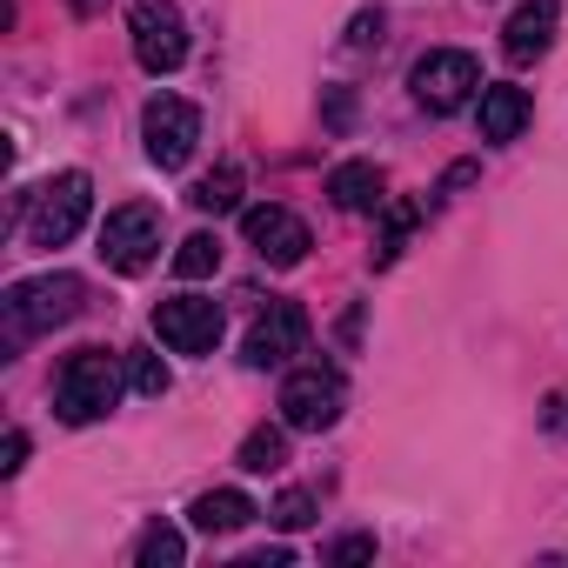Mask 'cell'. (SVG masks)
Returning <instances> with one entry per match:
<instances>
[{"instance_id": "obj_8", "label": "cell", "mask_w": 568, "mask_h": 568, "mask_svg": "<svg viewBox=\"0 0 568 568\" xmlns=\"http://www.w3.org/2000/svg\"><path fill=\"white\" fill-rule=\"evenodd\" d=\"M408 88H415V101H422L428 114H455V108L481 88V68H475V54H462V48H435V54L415 61Z\"/></svg>"}, {"instance_id": "obj_5", "label": "cell", "mask_w": 568, "mask_h": 568, "mask_svg": "<svg viewBox=\"0 0 568 568\" xmlns=\"http://www.w3.org/2000/svg\"><path fill=\"white\" fill-rule=\"evenodd\" d=\"M128 34H134V61L148 74H174L187 61V21L174 0H134L128 8Z\"/></svg>"}, {"instance_id": "obj_3", "label": "cell", "mask_w": 568, "mask_h": 568, "mask_svg": "<svg viewBox=\"0 0 568 568\" xmlns=\"http://www.w3.org/2000/svg\"><path fill=\"white\" fill-rule=\"evenodd\" d=\"M88 214H94V181H88L81 168H68V174H54V181L34 194V207H28V241H34V247H68V241L88 227Z\"/></svg>"}, {"instance_id": "obj_23", "label": "cell", "mask_w": 568, "mask_h": 568, "mask_svg": "<svg viewBox=\"0 0 568 568\" xmlns=\"http://www.w3.org/2000/svg\"><path fill=\"white\" fill-rule=\"evenodd\" d=\"M368 555H375V535H348L328 548V561H368Z\"/></svg>"}, {"instance_id": "obj_19", "label": "cell", "mask_w": 568, "mask_h": 568, "mask_svg": "<svg viewBox=\"0 0 568 568\" xmlns=\"http://www.w3.org/2000/svg\"><path fill=\"white\" fill-rule=\"evenodd\" d=\"M181 555H187V541H181V528H168V521H154V528L141 535V548H134L141 568H181Z\"/></svg>"}, {"instance_id": "obj_28", "label": "cell", "mask_w": 568, "mask_h": 568, "mask_svg": "<svg viewBox=\"0 0 568 568\" xmlns=\"http://www.w3.org/2000/svg\"><path fill=\"white\" fill-rule=\"evenodd\" d=\"M108 8V0H74V14H101Z\"/></svg>"}, {"instance_id": "obj_16", "label": "cell", "mask_w": 568, "mask_h": 568, "mask_svg": "<svg viewBox=\"0 0 568 568\" xmlns=\"http://www.w3.org/2000/svg\"><path fill=\"white\" fill-rule=\"evenodd\" d=\"M415 221H422V207L415 201H382V234H375V267H395L402 261V247H408V234H415Z\"/></svg>"}, {"instance_id": "obj_6", "label": "cell", "mask_w": 568, "mask_h": 568, "mask_svg": "<svg viewBox=\"0 0 568 568\" xmlns=\"http://www.w3.org/2000/svg\"><path fill=\"white\" fill-rule=\"evenodd\" d=\"M114 274H148L154 261H161V214L154 207H141V201H128V207H114L108 221H101V247H94Z\"/></svg>"}, {"instance_id": "obj_27", "label": "cell", "mask_w": 568, "mask_h": 568, "mask_svg": "<svg viewBox=\"0 0 568 568\" xmlns=\"http://www.w3.org/2000/svg\"><path fill=\"white\" fill-rule=\"evenodd\" d=\"M368 41H382V14H355V28H348V48H368Z\"/></svg>"}, {"instance_id": "obj_2", "label": "cell", "mask_w": 568, "mask_h": 568, "mask_svg": "<svg viewBox=\"0 0 568 568\" xmlns=\"http://www.w3.org/2000/svg\"><path fill=\"white\" fill-rule=\"evenodd\" d=\"M81 302H88L81 274H34V281H14L0 308H8V335L28 342V335H54V328H68V322L81 315Z\"/></svg>"}, {"instance_id": "obj_12", "label": "cell", "mask_w": 568, "mask_h": 568, "mask_svg": "<svg viewBox=\"0 0 568 568\" xmlns=\"http://www.w3.org/2000/svg\"><path fill=\"white\" fill-rule=\"evenodd\" d=\"M555 21H561L555 0H521V8L508 14V28H501V54H508L515 68L541 61V54H548V41H555Z\"/></svg>"}, {"instance_id": "obj_18", "label": "cell", "mask_w": 568, "mask_h": 568, "mask_svg": "<svg viewBox=\"0 0 568 568\" xmlns=\"http://www.w3.org/2000/svg\"><path fill=\"white\" fill-rule=\"evenodd\" d=\"M247 475H274L281 462H288V435H281V428H254L247 442H241V455H234Z\"/></svg>"}, {"instance_id": "obj_21", "label": "cell", "mask_w": 568, "mask_h": 568, "mask_svg": "<svg viewBox=\"0 0 568 568\" xmlns=\"http://www.w3.org/2000/svg\"><path fill=\"white\" fill-rule=\"evenodd\" d=\"M134 395H141V402H161V395H168V362L148 355V348L134 355Z\"/></svg>"}, {"instance_id": "obj_10", "label": "cell", "mask_w": 568, "mask_h": 568, "mask_svg": "<svg viewBox=\"0 0 568 568\" xmlns=\"http://www.w3.org/2000/svg\"><path fill=\"white\" fill-rule=\"evenodd\" d=\"M241 234H247V247H254L267 267H295V261L315 247V241H308V221L288 214V207H274V201H267V207H247V214H241Z\"/></svg>"}, {"instance_id": "obj_14", "label": "cell", "mask_w": 568, "mask_h": 568, "mask_svg": "<svg viewBox=\"0 0 568 568\" xmlns=\"http://www.w3.org/2000/svg\"><path fill=\"white\" fill-rule=\"evenodd\" d=\"M254 515H261V508H254L241 488H207V495H194V508H187V521H194L201 535H241Z\"/></svg>"}, {"instance_id": "obj_22", "label": "cell", "mask_w": 568, "mask_h": 568, "mask_svg": "<svg viewBox=\"0 0 568 568\" xmlns=\"http://www.w3.org/2000/svg\"><path fill=\"white\" fill-rule=\"evenodd\" d=\"M315 521V495H302V488H288L274 501V528H308Z\"/></svg>"}, {"instance_id": "obj_11", "label": "cell", "mask_w": 568, "mask_h": 568, "mask_svg": "<svg viewBox=\"0 0 568 568\" xmlns=\"http://www.w3.org/2000/svg\"><path fill=\"white\" fill-rule=\"evenodd\" d=\"M302 342H308V315L295 308V302H267V315L247 328V342H241V362L247 368H281L288 355H302Z\"/></svg>"}, {"instance_id": "obj_13", "label": "cell", "mask_w": 568, "mask_h": 568, "mask_svg": "<svg viewBox=\"0 0 568 568\" xmlns=\"http://www.w3.org/2000/svg\"><path fill=\"white\" fill-rule=\"evenodd\" d=\"M328 201H335L342 214H375V207L388 201V174H382L375 161H342V168L328 174Z\"/></svg>"}, {"instance_id": "obj_20", "label": "cell", "mask_w": 568, "mask_h": 568, "mask_svg": "<svg viewBox=\"0 0 568 568\" xmlns=\"http://www.w3.org/2000/svg\"><path fill=\"white\" fill-rule=\"evenodd\" d=\"M214 267H221V241H214V234H187L181 254H174V274H181V281H207Z\"/></svg>"}, {"instance_id": "obj_26", "label": "cell", "mask_w": 568, "mask_h": 568, "mask_svg": "<svg viewBox=\"0 0 568 568\" xmlns=\"http://www.w3.org/2000/svg\"><path fill=\"white\" fill-rule=\"evenodd\" d=\"M21 462H28V435L14 428V435H8V448H0V475H21Z\"/></svg>"}, {"instance_id": "obj_4", "label": "cell", "mask_w": 568, "mask_h": 568, "mask_svg": "<svg viewBox=\"0 0 568 568\" xmlns=\"http://www.w3.org/2000/svg\"><path fill=\"white\" fill-rule=\"evenodd\" d=\"M342 402H348V382H342V368H328V362H308V368H295L288 382H281V422H288L295 435L335 428V422H342Z\"/></svg>"}, {"instance_id": "obj_15", "label": "cell", "mask_w": 568, "mask_h": 568, "mask_svg": "<svg viewBox=\"0 0 568 568\" xmlns=\"http://www.w3.org/2000/svg\"><path fill=\"white\" fill-rule=\"evenodd\" d=\"M535 101L521 88H481V141H515L528 128Z\"/></svg>"}, {"instance_id": "obj_25", "label": "cell", "mask_w": 568, "mask_h": 568, "mask_svg": "<svg viewBox=\"0 0 568 568\" xmlns=\"http://www.w3.org/2000/svg\"><path fill=\"white\" fill-rule=\"evenodd\" d=\"M468 181H475V161H462V168H448V174H442V187H435V201H455V194H462Z\"/></svg>"}, {"instance_id": "obj_24", "label": "cell", "mask_w": 568, "mask_h": 568, "mask_svg": "<svg viewBox=\"0 0 568 568\" xmlns=\"http://www.w3.org/2000/svg\"><path fill=\"white\" fill-rule=\"evenodd\" d=\"M541 428H548V435H568V388H555V395H548V408H541Z\"/></svg>"}, {"instance_id": "obj_1", "label": "cell", "mask_w": 568, "mask_h": 568, "mask_svg": "<svg viewBox=\"0 0 568 568\" xmlns=\"http://www.w3.org/2000/svg\"><path fill=\"white\" fill-rule=\"evenodd\" d=\"M114 402H121V355L81 348V355L61 362V375H54V415H61V422L88 428V422H101Z\"/></svg>"}, {"instance_id": "obj_7", "label": "cell", "mask_w": 568, "mask_h": 568, "mask_svg": "<svg viewBox=\"0 0 568 568\" xmlns=\"http://www.w3.org/2000/svg\"><path fill=\"white\" fill-rule=\"evenodd\" d=\"M141 141H148V161L154 168H168V174L187 168V154L201 141V108L181 101V94H154L148 114H141Z\"/></svg>"}, {"instance_id": "obj_17", "label": "cell", "mask_w": 568, "mask_h": 568, "mask_svg": "<svg viewBox=\"0 0 568 568\" xmlns=\"http://www.w3.org/2000/svg\"><path fill=\"white\" fill-rule=\"evenodd\" d=\"M187 201H194L201 214H234V207H241V168H214V174H201V181L187 187Z\"/></svg>"}, {"instance_id": "obj_9", "label": "cell", "mask_w": 568, "mask_h": 568, "mask_svg": "<svg viewBox=\"0 0 568 568\" xmlns=\"http://www.w3.org/2000/svg\"><path fill=\"white\" fill-rule=\"evenodd\" d=\"M221 302H201V295H174V302H161L154 308V335H161V348H174V355H214V342H221Z\"/></svg>"}]
</instances>
